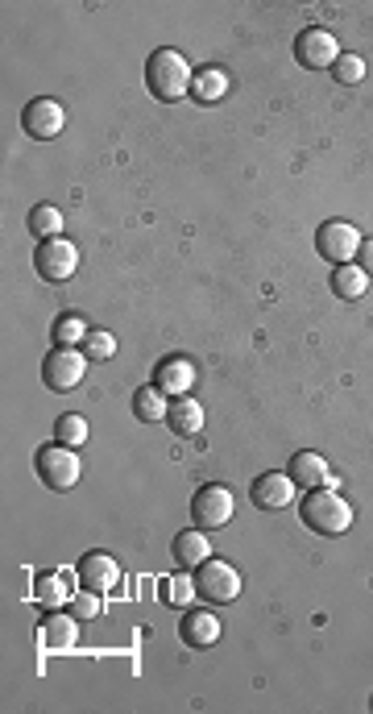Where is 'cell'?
I'll list each match as a JSON object with an SVG mask.
<instances>
[{
	"label": "cell",
	"mask_w": 373,
	"mask_h": 714,
	"mask_svg": "<svg viewBox=\"0 0 373 714\" xmlns=\"http://www.w3.org/2000/svg\"><path fill=\"white\" fill-rule=\"evenodd\" d=\"M38 478L50 486V490H71L83 474V461H79V449H67V445H46L38 449Z\"/></svg>",
	"instance_id": "6"
},
{
	"label": "cell",
	"mask_w": 373,
	"mask_h": 714,
	"mask_svg": "<svg viewBox=\"0 0 373 714\" xmlns=\"http://www.w3.org/2000/svg\"><path fill=\"white\" fill-rule=\"evenodd\" d=\"M191 79H195V71H191V63L183 59L175 46H162V50L150 54V63H146V88H150L154 100L175 104V100L191 96Z\"/></svg>",
	"instance_id": "1"
},
{
	"label": "cell",
	"mask_w": 373,
	"mask_h": 714,
	"mask_svg": "<svg viewBox=\"0 0 373 714\" xmlns=\"http://www.w3.org/2000/svg\"><path fill=\"white\" fill-rule=\"evenodd\" d=\"M361 233L357 225L349 221H324L320 233H315V254L332 266H344V262H357V250H361Z\"/></svg>",
	"instance_id": "5"
},
{
	"label": "cell",
	"mask_w": 373,
	"mask_h": 714,
	"mask_svg": "<svg viewBox=\"0 0 373 714\" xmlns=\"http://www.w3.org/2000/svg\"><path fill=\"white\" fill-rule=\"evenodd\" d=\"M67 611H71L79 623L96 619V615H100V594H96V590H83V586H79V590L71 594V602H67Z\"/></svg>",
	"instance_id": "29"
},
{
	"label": "cell",
	"mask_w": 373,
	"mask_h": 714,
	"mask_svg": "<svg viewBox=\"0 0 373 714\" xmlns=\"http://www.w3.org/2000/svg\"><path fill=\"white\" fill-rule=\"evenodd\" d=\"M30 233L38 241H54V237H63V212L54 208V204H38L30 212Z\"/></svg>",
	"instance_id": "24"
},
{
	"label": "cell",
	"mask_w": 373,
	"mask_h": 714,
	"mask_svg": "<svg viewBox=\"0 0 373 714\" xmlns=\"http://www.w3.org/2000/svg\"><path fill=\"white\" fill-rule=\"evenodd\" d=\"M208 557H212V544H208L204 528H187V532H179V536H175V561H179V565L199 569Z\"/></svg>",
	"instance_id": "18"
},
{
	"label": "cell",
	"mask_w": 373,
	"mask_h": 714,
	"mask_svg": "<svg viewBox=\"0 0 373 714\" xmlns=\"http://www.w3.org/2000/svg\"><path fill=\"white\" fill-rule=\"evenodd\" d=\"M295 482H291V474H278V470H270V474H262L253 486H249V494H253V503L262 507V511H282V507H291V499H295Z\"/></svg>",
	"instance_id": "11"
},
{
	"label": "cell",
	"mask_w": 373,
	"mask_h": 714,
	"mask_svg": "<svg viewBox=\"0 0 373 714\" xmlns=\"http://www.w3.org/2000/svg\"><path fill=\"white\" fill-rule=\"evenodd\" d=\"M179 636H183L187 648L204 652V648L220 644V619H216L212 611H187L183 623H179Z\"/></svg>",
	"instance_id": "14"
},
{
	"label": "cell",
	"mask_w": 373,
	"mask_h": 714,
	"mask_svg": "<svg viewBox=\"0 0 373 714\" xmlns=\"http://www.w3.org/2000/svg\"><path fill=\"white\" fill-rule=\"evenodd\" d=\"M332 79H336V84H361V79H365V59H361V54H340V59H336V67H332Z\"/></svg>",
	"instance_id": "28"
},
{
	"label": "cell",
	"mask_w": 373,
	"mask_h": 714,
	"mask_svg": "<svg viewBox=\"0 0 373 714\" xmlns=\"http://www.w3.org/2000/svg\"><path fill=\"white\" fill-rule=\"evenodd\" d=\"M195 590L199 598H208V602H233L241 594V573L220 561V557H208L204 565L195 569Z\"/></svg>",
	"instance_id": "7"
},
{
	"label": "cell",
	"mask_w": 373,
	"mask_h": 714,
	"mask_svg": "<svg viewBox=\"0 0 373 714\" xmlns=\"http://www.w3.org/2000/svg\"><path fill=\"white\" fill-rule=\"evenodd\" d=\"M166 428H170V432H179V436H195L199 428H204V407H199V399H191V395L170 399Z\"/></svg>",
	"instance_id": "17"
},
{
	"label": "cell",
	"mask_w": 373,
	"mask_h": 714,
	"mask_svg": "<svg viewBox=\"0 0 373 714\" xmlns=\"http://www.w3.org/2000/svg\"><path fill=\"white\" fill-rule=\"evenodd\" d=\"M75 640H79V619L67 611H50L46 615V623H42V644L50 648V652H67V648H75Z\"/></svg>",
	"instance_id": "16"
},
{
	"label": "cell",
	"mask_w": 373,
	"mask_h": 714,
	"mask_svg": "<svg viewBox=\"0 0 373 714\" xmlns=\"http://www.w3.org/2000/svg\"><path fill=\"white\" fill-rule=\"evenodd\" d=\"M88 320H83L79 312H63L59 320H54V345L63 349H83V341H88Z\"/></svg>",
	"instance_id": "23"
},
{
	"label": "cell",
	"mask_w": 373,
	"mask_h": 714,
	"mask_svg": "<svg viewBox=\"0 0 373 714\" xmlns=\"http://www.w3.org/2000/svg\"><path fill=\"white\" fill-rule=\"evenodd\" d=\"M369 287V274L357 266V262H344V266H332V291L340 299H361Z\"/></svg>",
	"instance_id": "22"
},
{
	"label": "cell",
	"mask_w": 373,
	"mask_h": 714,
	"mask_svg": "<svg viewBox=\"0 0 373 714\" xmlns=\"http://www.w3.org/2000/svg\"><path fill=\"white\" fill-rule=\"evenodd\" d=\"M34 594H38V602H42L46 611H63L75 590H71V582L63 578V573H42L38 586H34Z\"/></svg>",
	"instance_id": "21"
},
{
	"label": "cell",
	"mask_w": 373,
	"mask_h": 714,
	"mask_svg": "<svg viewBox=\"0 0 373 714\" xmlns=\"http://www.w3.org/2000/svg\"><path fill=\"white\" fill-rule=\"evenodd\" d=\"M166 411H170V399L158 387H141L133 395V416L141 424H166Z\"/></svg>",
	"instance_id": "20"
},
{
	"label": "cell",
	"mask_w": 373,
	"mask_h": 714,
	"mask_svg": "<svg viewBox=\"0 0 373 714\" xmlns=\"http://www.w3.org/2000/svg\"><path fill=\"white\" fill-rule=\"evenodd\" d=\"M233 511H237L233 490L220 486V482H208L204 490H195V499H191V519L199 528H208V532L233 524Z\"/></svg>",
	"instance_id": "4"
},
{
	"label": "cell",
	"mask_w": 373,
	"mask_h": 714,
	"mask_svg": "<svg viewBox=\"0 0 373 714\" xmlns=\"http://www.w3.org/2000/svg\"><path fill=\"white\" fill-rule=\"evenodd\" d=\"M38 274L46 283H67L71 274L79 270V250L67 237H54V241H38V258H34Z\"/></svg>",
	"instance_id": "8"
},
{
	"label": "cell",
	"mask_w": 373,
	"mask_h": 714,
	"mask_svg": "<svg viewBox=\"0 0 373 714\" xmlns=\"http://www.w3.org/2000/svg\"><path fill=\"white\" fill-rule=\"evenodd\" d=\"M54 432H59V445H67V449H83V445H88V420L75 416V411L54 424Z\"/></svg>",
	"instance_id": "25"
},
{
	"label": "cell",
	"mask_w": 373,
	"mask_h": 714,
	"mask_svg": "<svg viewBox=\"0 0 373 714\" xmlns=\"http://www.w3.org/2000/svg\"><path fill=\"white\" fill-rule=\"evenodd\" d=\"M162 598L170 602V607H187L191 598H199V590H195V573H179V578H170Z\"/></svg>",
	"instance_id": "26"
},
{
	"label": "cell",
	"mask_w": 373,
	"mask_h": 714,
	"mask_svg": "<svg viewBox=\"0 0 373 714\" xmlns=\"http://www.w3.org/2000/svg\"><path fill=\"white\" fill-rule=\"evenodd\" d=\"M83 353H88V362H108L117 353V337L104 333V328H92L88 341H83Z\"/></svg>",
	"instance_id": "27"
},
{
	"label": "cell",
	"mask_w": 373,
	"mask_h": 714,
	"mask_svg": "<svg viewBox=\"0 0 373 714\" xmlns=\"http://www.w3.org/2000/svg\"><path fill=\"white\" fill-rule=\"evenodd\" d=\"M154 387L166 395V399H179L195 387V366L187 357H162L158 370H154Z\"/></svg>",
	"instance_id": "12"
},
{
	"label": "cell",
	"mask_w": 373,
	"mask_h": 714,
	"mask_svg": "<svg viewBox=\"0 0 373 714\" xmlns=\"http://www.w3.org/2000/svg\"><path fill=\"white\" fill-rule=\"evenodd\" d=\"M357 266L365 274H373V241H361V250H357Z\"/></svg>",
	"instance_id": "30"
},
{
	"label": "cell",
	"mask_w": 373,
	"mask_h": 714,
	"mask_svg": "<svg viewBox=\"0 0 373 714\" xmlns=\"http://www.w3.org/2000/svg\"><path fill=\"white\" fill-rule=\"evenodd\" d=\"M83 374H88V353L83 349L54 345V353H46V362H42V382H46V391H54V395L75 391L83 382Z\"/></svg>",
	"instance_id": "3"
},
{
	"label": "cell",
	"mask_w": 373,
	"mask_h": 714,
	"mask_svg": "<svg viewBox=\"0 0 373 714\" xmlns=\"http://www.w3.org/2000/svg\"><path fill=\"white\" fill-rule=\"evenodd\" d=\"M21 125H25V133H30V137H38V142H50V137H59V133H63L67 113H63V104H59V100L38 96V100L25 104Z\"/></svg>",
	"instance_id": "10"
},
{
	"label": "cell",
	"mask_w": 373,
	"mask_h": 714,
	"mask_svg": "<svg viewBox=\"0 0 373 714\" xmlns=\"http://www.w3.org/2000/svg\"><path fill=\"white\" fill-rule=\"evenodd\" d=\"M340 54H344V50H340V42L332 38V30H303V34L295 38V59H299L303 67H311V71H332Z\"/></svg>",
	"instance_id": "9"
},
{
	"label": "cell",
	"mask_w": 373,
	"mask_h": 714,
	"mask_svg": "<svg viewBox=\"0 0 373 714\" xmlns=\"http://www.w3.org/2000/svg\"><path fill=\"white\" fill-rule=\"evenodd\" d=\"M117 582H121V565L112 561L108 553H88V557L79 561V586H83V590L108 594Z\"/></svg>",
	"instance_id": "13"
},
{
	"label": "cell",
	"mask_w": 373,
	"mask_h": 714,
	"mask_svg": "<svg viewBox=\"0 0 373 714\" xmlns=\"http://www.w3.org/2000/svg\"><path fill=\"white\" fill-rule=\"evenodd\" d=\"M291 482L299 486V490H315V486H324L328 478H332V470H328V457L324 453H315V449H303V453H295L291 457Z\"/></svg>",
	"instance_id": "15"
},
{
	"label": "cell",
	"mask_w": 373,
	"mask_h": 714,
	"mask_svg": "<svg viewBox=\"0 0 373 714\" xmlns=\"http://www.w3.org/2000/svg\"><path fill=\"white\" fill-rule=\"evenodd\" d=\"M303 524L311 532H320V536H344L353 528V507H349V499H344L340 490L315 486V490H307V499H303Z\"/></svg>",
	"instance_id": "2"
},
{
	"label": "cell",
	"mask_w": 373,
	"mask_h": 714,
	"mask_svg": "<svg viewBox=\"0 0 373 714\" xmlns=\"http://www.w3.org/2000/svg\"><path fill=\"white\" fill-rule=\"evenodd\" d=\"M191 96H195L199 104H216V100H224V96H228V75H224L220 67L195 71V79H191Z\"/></svg>",
	"instance_id": "19"
}]
</instances>
